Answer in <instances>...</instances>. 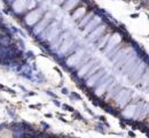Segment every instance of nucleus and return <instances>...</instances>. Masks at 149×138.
Instances as JSON below:
<instances>
[{
	"label": "nucleus",
	"instance_id": "1",
	"mask_svg": "<svg viewBox=\"0 0 149 138\" xmlns=\"http://www.w3.org/2000/svg\"><path fill=\"white\" fill-rule=\"evenodd\" d=\"M40 15H41V11H33V12H30V14H29V15L25 18L26 24H29V25L35 24V23L39 20Z\"/></svg>",
	"mask_w": 149,
	"mask_h": 138
},
{
	"label": "nucleus",
	"instance_id": "2",
	"mask_svg": "<svg viewBox=\"0 0 149 138\" xmlns=\"http://www.w3.org/2000/svg\"><path fill=\"white\" fill-rule=\"evenodd\" d=\"M83 54H84V51H81V50H80V51H78L77 53H74V55H71V57L68 59V61H67L68 66L72 67V66H74L76 63H78V62H79V60L81 59Z\"/></svg>",
	"mask_w": 149,
	"mask_h": 138
},
{
	"label": "nucleus",
	"instance_id": "3",
	"mask_svg": "<svg viewBox=\"0 0 149 138\" xmlns=\"http://www.w3.org/2000/svg\"><path fill=\"white\" fill-rule=\"evenodd\" d=\"M26 4L28 0H15V2L13 4V8L16 13H21L26 8Z\"/></svg>",
	"mask_w": 149,
	"mask_h": 138
},
{
	"label": "nucleus",
	"instance_id": "4",
	"mask_svg": "<svg viewBox=\"0 0 149 138\" xmlns=\"http://www.w3.org/2000/svg\"><path fill=\"white\" fill-rule=\"evenodd\" d=\"M106 30V27L103 25V27H99V28H96L95 30H94L93 32L90 35V37H88V39L90 40H96L102 34H103V31Z\"/></svg>",
	"mask_w": 149,
	"mask_h": 138
},
{
	"label": "nucleus",
	"instance_id": "5",
	"mask_svg": "<svg viewBox=\"0 0 149 138\" xmlns=\"http://www.w3.org/2000/svg\"><path fill=\"white\" fill-rule=\"evenodd\" d=\"M119 41H120V36H119V35H113L111 38L109 39V45H108L109 47H108V50H110L111 47H113V46H115L116 44H118Z\"/></svg>",
	"mask_w": 149,
	"mask_h": 138
},
{
	"label": "nucleus",
	"instance_id": "6",
	"mask_svg": "<svg viewBox=\"0 0 149 138\" xmlns=\"http://www.w3.org/2000/svg\"><path fill=\"white\" fill-rule=\"evenodd\" d=\"M49 18H51V15H49V16L47 15V18H46L45 20L40 22V24H39V25L37 27V29H35V34H38V32H40V31H41V30L45 28V25L47 24V22H48V20H49Z\"/></svg>",
	"mask_w": 149,
	"mask_h": 138
},
{
	"label": "nucleus",
	"instance_id": "7",
	"mask_svg": "<svg viewBox=\"0 0 149 138\" xmlns=\"http://www.w3.org/2000/svg\"><path fill=\"white\" fill-rule=\"evenodd\" d=\"M100 21H101V19H100V18H95V20L91 21V22H90V24L86 27V31H91L94 27H96V25L100 23Z\"/></svg>",
	"mask_w": 149,
	"mask_h": 138
},
{
	"label": "nucleus",
	"instance_id": "8",
	"mask_svg": "<svg viewBox=\"0 0 149 138\" xmlns=\"http://www.w3.org/2000/svg\"><path fill=\"white\" fill-rule=\"evenodd\" d=\"M86 13V8H84V7H81V8H79V9H77L76 12H74V20H78V19H80L84 14Z\"/></svg>",
	"mask_w": 149,
	"mask_h": 138
},
{
	"label": "nucleus",
	"instance_id": "9",
	"mask_svg": "<svg viewBox=\"0 0 149 138\" xmlns=\"http://www.w3.org/2000/svg\"><path fill=\"white\" fill-rule=\"evenodd\" d=\"M78 1H79V0H67V4L64 5V8H65L67 11L72 9L74 6L78 4Z\"/></svg>",
	"mask_w": 149,
	"mask_h": 138
},
{
	"label": "nucleus",
	"instance_id": "10",
	"mask_svg": "<svg viewBox=\"0 0 149 138\" xmlns=\"http://www.w3.org/2000/svg\"><path fill=\"white\" fill-rule=\"evenodd\" d=\"M134 111H135V106H130V107H127V108L123 112V114H124L126 118H131V116L134 114Z\"/></svg>",
	"mask_w": 149,
	"mask_h": 138
},
{
	"label": "nucleus",
	"instance_id": "11",
	"mask_svg": "<svg viewBox=\"0 0 149 138\" xmlns=\"http://www.w3.org/2000/svg\"><path fill=\"white\" fill-rule=\"evenodd\" d=\"M91 67H92V62L87 63V64H86V67H83V68H81V69L79 70V73H78V76H79V77L84 76V74H85V73H86V71H87V70H88V69H90Z\"/></svg>",
	"mask_w": 149,
	"mask_h": 138
},
{
	"label": "nucleus",
	"instance_id": "12",
	"mask_svg": "<svg viewBox=\"0 0 149 138\" xmlns=\"http://www.w3.org/2000/svg\"><path fill=\"white\" fill-rule=\"evenodd\" d=\"M100 75H101V73H97V74H96L94 77H92V78L87 82V85H88V86H92V85L94 84V82H96V81H97V78L100 77Z\"/></svg>",
	"mask_w": 149,
	"mask_h": 138
},
{
	"label": "nucleus",
	"instance_id": "13",
	"mask_svg": "<svg viewBox=\"0 0 149 138\" xmlns=\"http://www.w3.org/2000/svg\"><path fill=\"white\" fill-rule=\"evenodd\" d=\"M35 6H36V0H30V1L26 4V7H28L29 9H32Z\"/></svg>",
	"mask_w": 149,
	"mask_h": 138
},
{
	"label": "nucleus",
	"instance_id": "14",
	"mask_svg": "<svg viewBox=\"0 0 149 138\" xmlns=\"http://www.w3.org/2000/svg\"><path fill=\"white\" fill-rule=\"evenodd\" d=\"M91 16H92V14H90V15H88V16H86V18H85V19H84V20L81 21V23H80V27H83V25H84V24H85V23H86V22H87V21L90 20V18H91Z\"/></svg>",
	"mask_w": 149,
	"mask_h": 138
},
{
	"label": "nucleus",
	"instance_id": "15",
	"mask_svg": "<svg viewBox=\"0 0 149 138\" xmlns=\"http://www.w3.org/2000/svg\"><path fill=\"white\" fill-rule=\"evenodd\" d=\"M54 1H55L56 4H62V2L64 1V0H54Z\"/></svg>",
	"mask_w": 149,
	"mask_h": 138
},
{
	"label": "nucleus",
	"instance_id": "16",
	"mask_svg": "<svg viewBox=\"0 0 149 138\" xmlns=\"http://www.w3.org/2000/svg\"><path fill=\"white\" fill-rule=\"evenodd\" d=\"M39 1H40V0H39Z\"/></svg>",
	"mask_w": 149,
	"mask_h": 138
}]
</instances>
